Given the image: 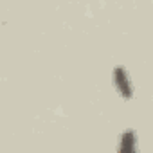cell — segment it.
<instances>
[{"label": "cell", "mask_w": 153, "mask_h": 153, "mask_svg": "<svg viewBox=\"0 0 153 153\" xmlns=\"http://www.w3.org/2000/svg\"><path fill=\"white\" fill-rule=\"evenodd\" d=\"M137 149V133L135 130L128 128L121 133V139H119V151H124V153H131Z\"/></svg>", "instance_id": "7a4b0ae2"}, {"label": "cell", "mask_w": 153, "mask_h": 153, "mask_svg": "<svg viewBox=\"0 0 153 153\" xmlns=\"http://www.w3.org/2000/svg\"><path fill=\"white\" fill-rule=\"evenodd\" d=\"M114 85H115V88H117L121 97H124V99H131L133 97V85L130 81L128 70L124 67H115L114 68Z\"/></svg>", "instance_id": "6da1fadb"}]
</instances>
